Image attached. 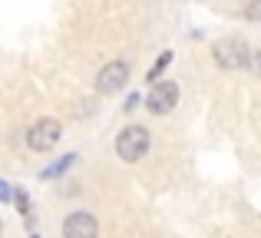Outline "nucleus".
<instances>
[{
  "mask_svg": "<svg viewBox=\"0 0 261 238\" xmlns=\"http://www.w3.org/2000/svg\"><path fill=\"white\" fill-rule=\"evenodd\" d=\"M212 57L222 70H245L251 63V50L242 37H222L215 46H212Z\"/></svg>",
  "mask_w": 261,
  "mask_h": 238,
  "instance_id": "f257e3e1",
  "label": "nucleus"
},
{
  "mask_svg": "<svg viewBox=\"0 0 261 238\" xmlns=\"http://www.w3.org/2000/svg\"><path fill=\"white\" fill-rule=\"evenodd\" d=\"M116 152L122 162H139L149 152V129L146 126H126L116 139Z\"/></svg>",
  "mask_w": 261,
  "mask_h": 238,
  "instance_id": "f03ea898",
  "label": "nucleus"
},
{
  "mask_svg": "<svg viewBox=\"0 0 261 238\" xmlns=\"http://www.w3.org/2000/svg\"><path fill=\"white\" fill-rule=\"evenodd\" d=\"M60 136H63V126H60L57 119H40V122H33L30 133H27V146H30L33 152H50L60 142Z\"/></svg>",
  "mask_w": 261,
  "mask_h": 238,
  "instance_id": "7ed1b4c3",
  "label": "nucleus"
},
{
  "mask_svg": "<svg viewBox=\"0 0 261 238\" xmlns=\"http://www.w3.org/2000/svg\"><path fill=\"white\" fill-rule=\"evenodd\" d=\"M178 103V86L172 80H166V83H152V93H149L146 106L152 116H162V113H169L172 106Z\"/></svg>",
  "mask_w": 261,
  "mask_h": 238,
  "instance_id": "20e7f679",
  "label": "nucleus"
},
{
  "mask_svg": "<svg viewBox=\"0 0 261 238\" xmlns=\"http://www.w3.org/2000/svg\"><path fill=\"white\" fill-rule=\"evenodd\" d=\"M129 80V66L122 63V60H113V63H106L99 70V76H96V90L99 93H119L122 86H126Z\"/></svg>",
  "mask_w": 261,
  "mask_h": 238,
  "instance_id": "39448f33",
  "label": "nucleus"
},
{
  "mask_svg": "<svg viewBox=\"0 0 261 238\" xmlns=\"http://www.w3.org/2000/svg\"><path fill=\"white\" fill-rule=\"evenodd\" d=\"M99 235V225L89 212H73L66 215L63 222V238H96Z\"/></svg>",
  "mask_w": 261,
  "mask_h": 238,
  "instance_id": "423d86ee",
  "label": "nucleus"
},
{
  "mask_svg": "<svg viewBox=\"0 0 261 238\" xmlns=\"http://www.w3.org/2000/svg\"><path fill=\"white\" fill-rule=\"evenodd\" d=\"M73 162H76V155H63V159H60L57 162V166H50V169H46V172H43V179H53V175H60V172H66V169H70L73 166Z\"/></svg>",
  "mask_w": 261,
  "mask_h": 238,
  "instance_id": "0eeeda50",
  "label": "nucleus"
},
{
  "mask_svg": "<svg viewBox=\"0 0 261 238\" xmlns=\"http://www.w3.org/2000/svg\"><path fill=\"white\" fill-rule=\"evenodd\" d=\"M169 63H172V53H162V57H159V63H155L152 70H149V83H155V80H159V73L166 70Z\"/></svg>",
  "mask_w": 261,
  "mask_h": 238,
  "instance_id": "6e6552de",
  "label": "nucleus"
},
{
  "mask_svg": "<svg viewBox=\"0 0 261 238\" xmlns=\"http://www.w3.org/2000/svg\"><path fill=\"white\" fill-rule=\"evenodd\" d=\"M245 17L261 23V0H248V7H245Z\"/></svg>",
  "mask_w": 261,
  "mask_h": 238,
  "instance_id": "1a4fd4ad",
  "label": "nucleus"
},
{
  "mask_svg": "<svg viewBox=\"0 0 261 238\" xmlns=\"http://www.w3.org/2000/svg\"><path fill=\"white\" fill-rule=\"evenodd\" d=\"M10 199H13L10 186H7V182H0V202H10Z\"/></svg>",
  "mask_w": 261,
  "mask_h": 238,
  "instance_id": "9d476101",
  "label": "nucleus"
},
{
  "mask_svg": "<svg viewBox=\"0 0 261 238\" xmlns=\"http://www.w3.org/2000/svg\"><path fill=\"white\" fill-rule=\"evenodd\" d=\"M0 235H4V225H0Z\"/></svg>",
  "mask_w": 261,
  "mask_h": 238,
  "instance_id": "9b49d317",
  "label": "nucleus"
}]
</instances>
